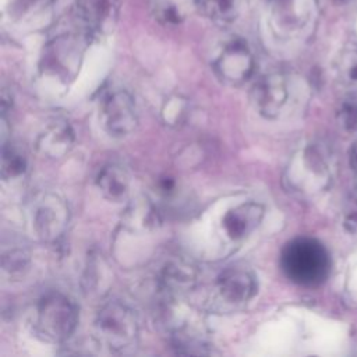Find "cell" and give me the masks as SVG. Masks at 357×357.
<instances>
[{
    "label": "cell",
    "mask_w": 357,
    "mask_h": 357,
    "mask_svg": "<svg viewBox=\"0 0 357 357\" xmlns=\"http://www.w3.org/2000/svg\"><path fill=\"white\" fill-rule=\"evenodd\" d=\"M264 213L265 208L262 204L248 201L229 209L222 219V225L231 240H241L258 227Z\"/></svg>",
    "instance_id": "9"
},
{
    "label": "cell",
    "mask_w": 357,
    "mask_h": 357,
    "mask_svg": "<svg viewBox=\"0 0 357 357\" xmlns=\"http://www.w3.org/2000/svg\"><path fill=\"white\" fill-rule=\"evenodd\" d=\"M339 68L347 82L357 85V46H350L343 52Z\"/></svg>",
    "instance_id": "19"
},
{
    "label": "cell",
    "mask_w": 357,
    "mask_h": 357,
    "mask_svg": "<svg viewBox=\"0 0 357 357\" xmlns=\"http://www.w3.org/2000/svg\"><path fill=\"white\" fill-rule=\"evenodd\" d=\"M202 13L218 24L233 22L244 7V0H195Z\"/></svg>",
    "instance_id": "15"
},
{
    "label": "cell",
    "mask_w": 357,
    "mask_h": 357,
    "mask_svg": "<svg viewBox=\"0 0 357 357\" xmlns=\"http://www.w3.org/2000/svg\"><path fill=\"white\" fill-rule=\"evenodd\" d=\"M280 265L291 282L301 286H315L324 282L329 272V255L319 241L300 237L283 248Z\"/></svg>",
    "instance_id": "1"
},
{
    "label": "cell",
    "mask_w": 357,
    "mask_h": 357,
    "mask_svg": "<svg viewBox=\"0 0 357 357\" xmlns=\"http://www.w3.org/2000/svg\"><path fill=\"white\" fill-rule=\"evenodd\" d=\"M162 283L170 291H185L194 286L195 272L185 264L174 262L165 268L162 273Z\"/></svg>",
    "instance_id": "16"
},
{
    "label": "cell",
    "mask_w": 357,
    "mask_h": 357,
    "mask_svg": "<svg viewBox=\"0 0 357 357\" xmlns=\"http://www.w3.org/2000/svg\"><path fill=\"white\" fill-rule=\"evenodd\" d=\"M350 166L357 177V139L354 141L353 146H351V151H350Z\"/></svg>",
    "instance_id": "23"
},
{
    "label": "cell",
    "mask_w": 357,
    "mask_h": 357,
    "mask_svg": "<svg viewBox=\"0 0 357 357\" xmlns=\"http://www.w3.org/2000/svg\"><path fill=\"white\" fill-rule=\"evenodd\" d=\"M184 110H185V102L181 98L170 99V102L166 103L163 107L165 121L170 124H174L177 120L180 121V117L181 114H184Z\"/></svg>",
    "instance_id": "20"
},
{
    "label": "cell",
    "mask_w": 357,
    "mask_h": 357,
    "mask_svg": "<svg viewBox=\"0 0 357 357\" xmlns=\"http://www.w3.org/2000/svg\"><path fill=\"white\" fill-rule=\"evenodd\" d=\"M289 89L286 78L273 73L262 77L252 88L251 99L258 113L266 119H275L286 105Z\"/></svg>",
    "instance_id": "8"
},
{
    "label": "cell",
    "mask_w": 357,
    "mask_h": 357,
    "mask_svg": "<svg viewBox=\"0 0 357 357\" xmlns=\"http://www.w3.org/2000/svg\"><path fill=\"white\" fill-rule=\"evenodd\" d=\"M95 333L102 344L114 351L134 347L139 326L134 311L120 301H109L95 318Z\"/></svg>",
    "instance_id": "2"
},
{
    "label": "cell",
    "mask_w": 357,
    "mask_h": 357,
    "mask_svg": "<svg viewBox=\"0 0 357 357\" xmlns=\"http://www.w3.org/2000/svg\"><path fill=\"white\" fill-rule=\"evenodd\" d=\"M339 121L340 124L349 130L353 131L357 128V98L356 96H347L342 100L339 112Z\"/></svg>",
    "instance_id": "18"
},
{
    "label": "cell",
    "mask_w": 357,
    "mask_h": 357,
    "mask_svg": "<svg viewBox=\"0 0 357 357\" xmlns=\"http://www.w3.org/2000/svg\"><path fill=\"white\" fill-rule=\"evenodd\" d=\"M329 167L322 153L308 146L289 166V181L298 190H315L325 184Z\"/></svg>",
    "instance_id": "7"
},
{
    "label": "cell",
    "mask_w": 357,
    "mask_h": 357,
    "mask_svg": "<svg viewBox=\"0 0 357 357\" xmlns=\"http://www.w3.org/2000/svg\"><path fill=\"white\" fill-rule=\"evenodd\" d=\"M26 170L25 155L14 145H3L1 151V176L3 178H14Z\"/></svg>",
    "instance_id": "17"
},
{
    "label": "cell",
    "mask_w": 357,
    "mask_h": 357,
    "mask_svg": "<svg viewBox=\"0 0 357 357\" xmlns=\"http://www.w3.org/2000/svg\"><path fill=\"white\" fill-rule=\"evenodd\" d=\"M344 227L350 233H357V197L353 198L344 212Z\"/></svg>",
    "instance_id": "22"
},
{
    "label": "cell",
    "mask_w": 357,
    "mask_h": 357,
    "mask_svg": "<svg viewBox=\"0 0 357 357\" xmlns=\"http://www.w3.org/2000/svg\"><path fill=\"white\" fill-rule=\"evenodd\" d=\"M218 290L226 301L240 304L248 301L255 294L257 282L251 272L231 268L218 278Z\"/></svg>",
    "instance_id": "10"
},
{
    "label": "cell",
    "mask_w": 357,
    "mask_h": 357,
    "mask_svg": "<svg viewBox=\"0 0 357 357\" xmlns=\"http://www.w3.org/2000/svg\"><path fill=\"white\" fill-rule=\"evenodd\" d=\"M31 219L33 230L42 240H56L68 222L67 204L59 195L45 192L33 199Z\"/></svg>",
    "instance_id": "6"
},
{
    "label": "cell",
    "mask_w": 357,
    "mask_h": 357,
    "mask_svg": "<svg viewBox=\"0 0 357 357\" xmlns=\"http://www.w3.org/2000/svg\"><path fill=\"white\" fill-rule=\"evenodd\" d=\"M99 120L105 131L112 137H126L138 124V113L132 96L124 89L107 92L99 107Z\"/></svg>",
    "instance_id": "4"
},
{
    "label": "cell",
    "mask_w": 357,
    "mask_h": 357,
    "mask_svg": "<svg viewBox=\"0 0 357 357\" xmlns=\"http://www.w3.org/2000/svg\"><path fill=\"white\" fill-rule=\"evenodd\" d=\"M26 261H28V254H25L22 250H14L8 255H4L3 258L4 268L10 271L24 268Z\"/></svg>",
    "instance_id": "21"
},
{
    "label": "cell",
    "mask_w": 357,
    "mask_h": 357,
    "mask_svg": "<svg viewBox=\"0 0 357 357\" xmlns=\"http://www.w3.org/2000/svg\"><path fill=\"white\" fill-rule=\"evenodd\" d=\"M212 67L222 82L241 85L252 75L255 60L251 49L243 39H231L222 47Z\"/></svg>",
    "instance_id": "5"
},
{
    "label": "cell",
    "mask_w": 357,
    "mask_h": 357,
    "mask_svg": "<svg viewBox=\"0 0 357 357\" xmlns=\"http://www.w3.org/2000/svg\"><path fill=\"white\" fill-rule=\"evenodd\" d=\"M130 178L127 172L117 165L102 167L96 176V185L110 201H121L128 192Z\"/></svg>",
    "instance_id": "13"
},
{
    "label": "cell",
    "mask_w": 357,
    "mask_h": 357,
    "mask_svg": "<svg viewBox=\"0 0 357 357\" xmlns=\"http://www.w3.org/2000/svg\"><path fill=\"white\" fill-rule=\"evenodd\" d=\"M81 20L93 32L105 31L117 18L119 0H77Z\"/></svg>",
    "instance_id": "11"
},
{
    "label": "cell",
    "mask_w": 357,
    "mask_h": 357,
    "mask_svg": "<svg viewBox=\"0 0 357 357\" xmlns=\"http://www.w3.org/2000/svg\"><path fill=\"white\" fill-rule=\"evenodd\" d=\"M303 1L304 0H276L273 6L276 26L284 32H293L301 28L307 18L305 3L298 7V4Z\"/></svg>",
    "instance_id": "14"
},
{
    "label": "cell",
    "mask_w": 357,
    "mask_h": 357,
    "mask_svg": "<svg viewBox=\"0 0 357 357\" xmlns=\"http://www.w3.org/2000/svg\"><path fill=\"white\" fill-rule=\"evenodd\" d=\"M74 132L66 121L50 124L36 139L38 151L49 158H63L73 146Z\"/></svg>",
    "instance_id": "12"
},
{
    "label": "cell",
    "mask_w": 357,
    "mask_h": 357,
    "mask_svg": "<svg viewBox=\"0 0 357 357\" xmlns=\"http://www.w3.org/2000/svg\"><path fill=\"white\" fill-rule=\"evenodd\" d=\"M35 332L52 343L66 342L78 324V308L64 294L50 293L36 305Z\"/></svg>",
    "instance_id": "3"
},
{
    "label": "cell",
    "mask_w": 357,
    "mask_h": 357,
    "mask_svg": "<svg viewBox=\"0 0 357 357\" xmlns=\"http://www.w3.org/2000/svg\"><path fill=\"white\" fill-rule=\"evenodd\" d=\"M333 1H337V3H344V1H347V0H333Z\"/></svg>",
    "instance_id": "24"
}]
</instances>
